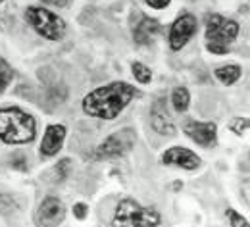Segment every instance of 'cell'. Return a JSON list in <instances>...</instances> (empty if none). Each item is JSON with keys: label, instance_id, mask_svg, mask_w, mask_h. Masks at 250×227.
<instances>
[{"label": "cell", "instance_id": "1", "mask_svg": "<svg viewBox=\"0 0 250 227\" xmlns=\"http://www.w3.org/2000/svg\"><path fill=\"white\" fill-rule=\"evenodd\" d=\"M133 97H135V89L129 83L116 81V83L98 87L93 93H89L83 98V110L85 114L93 118L116 120Z\"/></svg>", "mask_w": 250, "mask_h": 227}, {"label": "cell", "instance_id": "2", "mask_svg": "<svg viewBox=\"0 0 250 227\" xmlns=\"http://www.w3.org/2000/svg\"><path fill=\"white\" fill-rule=\"evenodd\" d=\"M35 120L20 108L0 110V139L8 144H25L35 139Z\"/></svg>", "mask_w": 250, "mask_h": 227}, {"label": "cell", "instance_id": "3", "mask_svg": "<svg viewBox=\"0 0 250 227\" xmlns=\"http://www.w3.org/2000/svg\"><path fill=\"white\" fill-rule=\"evenodd\" d=\"M239 35V25L233 20H225L218 14L208 18L206 23V39H208V50L214 54H227L229 42L235 41Z\"/></svg>", "mask_w": 250, "mask_h": 227}, {"label": "cell", "instance_id": "4", "mask_svg": "<svg viewBox=\"0 0 250 227\" xmlns=\"http://www.w3.org/2000/svg\"><path fill=\"white\" fill-rule=\"evenodd\" d=\"M160 216L156 210L145 208L139 202L125 198L118 204L116 216H114V226H160Z\"/></svg>", "mask_w": 250, "mask_h": 227}, {"label": "cell", "instance_id": "5", "mask_svg": "<svg viewBox=\"0 0 250 227\" xmlns=\"http://www.w3.org/2000/svg\"><path fill=\"white\" fill-rule=\"evenodd\" d=\"M27 20L35 27V31L42 35L48 41H58L65 35V23L60 16H56L54 12H48L46 8H39L31 6L27 10Z\"/></svg>", "mask_w": 250, "mask_h": 227}, {"label": "cell", "instance_id": "6", "mask_svg": "<svg viewBox=\"0 0 250 227\" xmlns=\"http://www.w3.org/2000/svg\"><path fill=\"white\" fill-rule=\"evenodd\" d=\"M135 144V131L133 129H122L114 135H110L98 148L96 156L98 158H118L127 154Z\"/></svg>", "mask_w": 250, "mask_h": 227}, {"label": "cell", "instance_id": "7", "mask_svg": "<svg viewBox=\"0 0 250 227\" xmlns=\"http://www.w3.org/2000/svg\"><path fill=\"white\" fill-rule=\"evenodd\" d=\"M196 31V18L190 14H183L169 31V46L173 50H181L185 44L188 42V39L194 35Z\"/></svg>", "mask_w": 250, "mask_h": 227}, {"label": "cell", "instance_id": "8", "mask_svg": "<svg viewBox=\"0 0 250 227\" xmlns=\"http://www.w3.org/2000/svg\"><path fill=\"white\" fill-rule=\"evenodd\" d=\"M183 131L200 146H214L218 141V127L214 122H188Z\"/></svg>", "mask_w": 250, "mask_h": 227}, {"label": "cell", "instance_id": "9", "mask_svg": "<svg viewBox=\"0 0 250 227\" xmlns=\"http://www.w3.org/2000/svg\"><path fill=\"white\" fill-rule=\"evenodd\" d=\"M164 164L167 165H177V167H183V169H196L200 165V158L183 146H173L169 148L166 154H164Z\"/></svg>", "mask_w": 250, "mask_h": 227}, {"label": "cell", "instance_id": "10", "mask_svg": "<svg viewBox=\"0 0 250 227\" xmlns=\"http://www.w3.org/2000/svg\"><path fill=\"white\" fill-rule=\"evenodd\" d=\"M63 216H65V208H63L62 202L58 198H54V196L46 198L39 208V222L42 226H56V224L62 222Z\"/></svg>", "mask_w": 250, "mask_h": 227}, {"label": "cell", "instance_id": "11", "mask_svg": "<svg viewBox=\"0 0 250 227\" xmlns=\"http://www.w3.org/2000/svg\"><path fill=\"white\" fill-rule=\"evenodd\" d=\"M65 127L63 125H48L44 131L42 143H41V154L42 156H54L63 144Z\"/></svg>", "mask_w": 250, "mask_h": 227}, {"label": "cell", "instance_id": "12", "mask_svg": "<svg viewBox=\"0 0 250 227\" xmlns=\"http://www.w3.org/2000/svg\"><path fill=\"white\" fill-rule=\"evenodd\" d=\"M150 120H152V127L160 135H173L175 133L173 120H171V116H169L164 100H156V104L152 108V114H150Z\"/></svg>", "mask_w": 250, "mask_h": 227}, {"label": "cell", "instance_id": "13", "mask_svg": "<svg viewBox=\"0 0 250 227\" xmlns=\"http://www.w3.org/2000/svg\"><path fill=\"white\" fill-rule=\"evenodd\" d=\"M158 33H160V23H158L156 20L146 18V20H143L137 25V29H135V41L139 44H148L150 41H154V37H156Z\"/></svg>", "mask_w": 250, "mask_h": 227}, {"label": "cell", "instance_id": "14", "mask_svg": "<svg viewBox=\"0 0 250 227\" xmlns=\"http://www.w3.org/2000/svg\"><path fill=\"white\" fill-rule=\"evenodd\" d=\"M216 77L223 85H233L241 77V67L239 65H223L216 69Z\"/></svg>", "mask_w": 250, "mask_h": 227}, {"label": "cell", "instance_id": "15", "mask_svg": "<svg viewBox=\"0 0 250 227\" xmlns=\"http://www.w3.org/2000/svg\"><path fill=\"white\" fill-rule=\"evenodd\" d=\"M188 102H190V95H188V91L185 87L173 89V93H171V104L175 106L177 112H185L188 108Z\"/></svg>", "mask_w": 250, "mask_h": 227}, {"label": "cell", "instance_id": "16", "mask_svg": "<svg viewBox=\"0 0 250 227\" xmlns=\"http://www.w3.org/2000/svg\"><path fill=\"white\" fill-rule=\"evenodd\" d=\"M12 77H14V71L12 67L6 64L2 58H0V95L8 89V85L12 83Z\"/></svg>", "mask_w": 250, "mask_h": 227}, {"label": "cell", "instance_id": "17", "mask_svg": "<svg viewBox=\"0 0 250 227\" xmlns=\"http://www.w3.org/2000/svg\"><path fill=\"white\" fill-rule=\"evenodd\" d=\"M133 75H135V79L139 81V83H148L150 79H152V73H150V69L146 67L145 64H133Z\"/></svg>", "mask_w": 250, "mask_h": 227}, {"label": "cell", "instance_id": "18", "mask_svg": "<svg viewBox=\"0 0 250 227\" xmlns=\"http://www.w3.org/2000/svg\"><path fill=\"white\" fill-rule=\"evenodd\" d=\"M231 131L237 133V135H245V133L249 131V120H247V118H237V120H233Z\"/></svg>", "mask_w": 250, "mask_h": 227}, {"label": "cell", "instance_id": "19", "mask_svg": "<svg viewBox=\"0 0 250 227\" xmlns=\"http://www.w3.org/2000/svg\"><path fill=\"white\" fill-rule=\"evenodd\" d=\"M227 216H229V220H231V226L233 227H245L247 226V220L245 218H241L235 210H227Z\"/></svg>", "mask_w": 250, "mask_h": 227}, {"label": "cell", "instance_id": "20", "mask_svg": "<svg viewBox=\"0 0 250 227\" xmlns=\"http://www.w3.org/2000/svg\"><path fill=\"white\" fill-rule=\"evenodd\" d=\"M73 214H75V218L83 220V218L87 216V206H85V204H75V206H73Z\"/></svg>", "mask_w": 250, "mask_h": 227}, {"label": "cell", "instance_id": "21", "mask_svg": "<svg viewBox=\"0 0 250 227\" xmlns=\"http://www.w3.org/2000/svg\"><path fill=\"white\" fill-rule=\"evenodd\" d=\"M148 2V6H152V8H156V10H162V8H166L171 0H146Z\"/></svg>", "mask_w": 250, "mask_h": 227}, {"label": "cell", "instance_id": "22", "mask_svg": "<svg viewBox=\"0 0 250 227\" xmlns=\"http://www.w3.org/2000/svg\"><path fill=\"white\" fill-rule=\"evenodd\" d=\"M42 2L52 4V6H65V4H67V0H42Z\"/></svg>", "mask_w": 250, "mask_h": 227}, {"label": "cell", "instance_id": "23", "mask_svg": "<svg viewBox=\"0 0 250 227\" xmlns=\"http://www.w3.org/2000/svg\"><path fill=\"white\" fill-rule=\"evenodd\" d=\"M0 2H2V0H0Z\"/></svg>", "mask_w": 250, "mask_h": 227}]
</instances>
